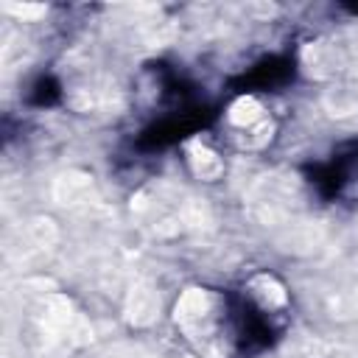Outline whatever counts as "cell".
Returning a JSON list of instances; mask_svg holds the SVG:
<instances>
[{
  "mask_svg": "<svg viewBox=\"0 0 358 358\" xmlns=\"http://www.w3.org/2000/svg\"><path fill=\"white\" fill-rule=\"evenodd\" d=\"M257 117H260V106H257V101H255V98H241V101L229 109V120L243 123V126L255 123Z\"/></svg>",
  "mask_w": 358,
  "mask_h": 358,
  "instance_id": "obj_1",
  "label": "cell"
}]
</instances>
